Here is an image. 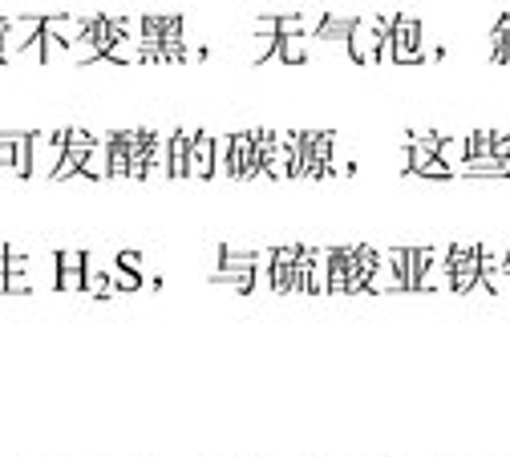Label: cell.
Returning <instances> with one entry per match:
<instances>
[{
  "label": "cell",
  "mask_w": 510,
  "mask_h": 457,
  "mask_svg": "<svg viewBox=\"0 0 510 457\" xmlns=\"http://www.w3.org/2000/svg\"><path fill=\"white\" fill-rule=\"evenodd\" d=\"M65 146H69V138H65V130H53V134H45V130H33L29 134V178H53L57 174V166H61L65 158Z\"/></svg>",
  "instance_id": "cell-1"
},
{
  "label": "cell",
  "mask_w": 510,
  "mask_h": 457,
  "mask_svg": "<svg viewBox=\"0 0 510 457\" xmlns=\"http://www.w3.org/2000/svg\"><path fill=\"white\" fill-rule=\"evenodd\" d=\"M417 41H422V33H417L413 21H393V57L417 61V57H422V53H417Z\"/></svg>",
  "instance_id": "cell-4"
},
{
  "label": "cell",
  "mask_w": 510,
  "mask_h": 457,
  "mask_svg": "<svg viewBox=\"0 0 510 457\" xmlns=\"http://www.w3.org/2000/svg\"><path fill=\"white\" fill-rule=\"evenodd\" d=\"M190 142H195V134H178L170 138V174H187V154H190Z\"/></svg>",
  "instance_id": "cell-5"
},
{
  "label": "cell",
  "mask_w": 510,
  "mask_h": 457,
  "mask_svg": "<svg viewBox=\"0 0 510 457\" xmlns=\"http://www.w3.org/2000/svg\"><path fill=\"white\" fill-rule=\"evenodd\" d=\"M393 33V21H357L349 33V53L352 61H377V53Z\"/></svg>",
  "instance_id": "cell-2"
},
{
  "label": "cell",
  "mask_w": 510,
  "mask_h": 457,
  "mask_svg": "<svg viewBox=\"0 0 510 457\" xmlns=\"http://www.w3.org/2000/svg\"><path fill=\"white\" fill-rule=\"evenodd\" d=\"M211 150H215V138L211 134H195L190 154H187V174H190V178H207V174H215Z\"/></svg>",
  "instance_id": "cell-3"
}]
</instances>
